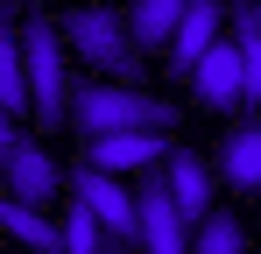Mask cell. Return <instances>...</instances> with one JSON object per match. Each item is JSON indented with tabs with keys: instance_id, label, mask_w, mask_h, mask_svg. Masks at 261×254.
Segmentation results:
<instances>
[{
	"instance_id": "cell-1",
	"label": "cell",
	"mask_w": 261,
	"mask_h": 254,
	"mask_svg": "<svg viewBox=\"0 0 261 254\" xmlns=\"http://www.w3.org/2000/svg\"><path fill=\"white\" fill-rule=\"evenodd\" d=\"M71 127H78L85 141H106V134H170V127H176V106L155 99V92H141V85L92 78V85L71 92Z\"/></svg>"
},
{
	"instance_id": "cell-2",
	"label": "cell",
	"mask_w": 261,
	"mask_h": 254,
	"mask_svg": "<svg viewBox=\"0 0 261 254\" xmlns=\"http://www.w3.org/2000/svg\"><path fill=\"white\" fill-rule=\"evenodd\" d=\"M21 57H29V120L71 127V64H64V29L49 14H21Z\"/></svg>"
},
{
	"instance_id": "cell-3",
	"label": "cell",
	"mask_w": 261,
	"mask_h": 254,
	"mask_svg": "<svg viewBox=\"0 0 261 254\" xmlns=\"http://www.w3.org/2000/svg\"><path fill=\"white\" fill-rule=\"evenodd\" d=\"M64 36H71V49H78L85 71H99L106 85H134L141 49H134V36H127V14H113V7H78V14L64 21Z\"/></svg>"
},
{
	"instance_id": "cell-4",
	"label": "cell",
	"mask_w": 261,
	"mask_h": 254,
	"mask_svg": "<svg viewBox=\"0 0 261 254\" xmlns=\"http://www.w3.org/2000/svg\"><path fill=\"white\" fill-rule=\"evenodd\" d=\"M71 198L106 226V240H134V247H141V198H134V184L78 163V169H71Z\"/></svg>"
},
{
	"instance_id": "cell-5",
	"label": "cell",
	"mask_w": 261,
	"mask_h": 254,
	"mask_svg": "<svg viewBox=\"0 0 261 254\" xmlns=\"http://www.w3.org/2000/svg\"><path fill=\"white\" fill-rule=\"evenodd\" d=\"M176 156L170 134H106V141H85V169H106V176H120V184H141V176H155V169Z\"/></svg>"
},
{
	"instance_id": "cell-6",
	"label": "cell",
	"mask_w": 261,
	"mask_h": 254,
	"mask_svg": "<svg viewBox=\"0 0 261 254\" xmlns=\"http://www.w3.org/2000/svg\"><path fill=\"white\" fill-rule=\"evenodd\" d=\"M57 191H71V176L57 169V156H49L36 134H21L14 163H7V176H0V198H14V205H36V212H43Z\"/></svg>"
},
{
	"instance_id": "cell-7",
	"label": "cell",
	"mask_w": 261,
	"mask_h": 254,
	"mask_svg": "<svg viewBox=\"0 0 261 254\" xmlns=\"http://www.w3.org/2000/svg\"><path fill=\"white\" fill-rule=\"evenodd\" d=\"M191 99H198L205 113H240V106H247V57H240L233 36L191 71Z\"/></svg>"
},
{
	"instance_id": "cell-8",
	"label": "cell",
	"mask_w": 261,
	"mask_h": 254,
	"mask_svg": "<svg viewBox=\"0 0 261 254\" xmlns=\"http://www.w3.org/2000/svg\"><path fill=\"white\" fill-rule=\"evenodd\" d=\"M134 198H141V254H191V226H184V212H176L163 169H155V176H141V184H134Z\"/></svg>"
},
{
	"instance_id": "cell-9",
	"label": "cell",
	"mask_w": 261,
	"mask_h": 254,
	"mask_svg": "<svg viewBox=\"0 0 261 254\" xmlns=\"http://www.w3.org/2000/svg\"><path fill=\"white\" fill-rule=\"evenodd\" d=\"M226 36H233V7H219V0H191V14H184V29H176V42H170L176 78H191Z\"/></svg>"
},
{
	"instance_id": "cell-10",
	"label": "cell",
	"mask_w": 261,
	"mask_h": 254,
	"mask_svg": "<svg viewBox=\"0 0 261 254\" xmlns=\"http://www.w3.org/2000/svg\"><path fill=\"white\" fill-rule=\"evenodd\" d=\"M163 184H170V198H176V212H184V226L198 233V219L219 205L212 198V184H219V169L198 156V148H176L170 163H163Z\"/></svg>"
},
{
	"instance_id": "cell-11",
	"label": "cell",
	"mask_w": 261,
	"mask_h": 254,
	"mask_svg": "<svg viewBox=\"0 0 261 254\" xmlns=\"http://www.w3.org/2000/svg\"><path fill=\"white\" fill-rule=\"evenodd\" d=\"M219 176H226V184H240V191H261V113H247L240 127H226Z\"/></svg>"
},
{
	"instance_id": "cell-12",
	"label": "cell",
	"mask_w": 261,
	"mask_h": 254,
	"mask_svg": "<svg viewBox=\"0 0 261 254\" xmlns=\"http://www.w3.org/2000/svg\"><path fill=\"white\" fill-rule=\"evenodd\" d=\"M0 240H21L29 254H64V226L36 205H14V198H0Z\"/></svg>"
},
{
	"instance_id": "cell-13",
	"label": "cell",
	"mask_w": 261,
	"mask_h": 254,
	"mask_svg": "<svg viewBox=\"0 0 261 254\" xmlns=\"http://www.w3.org/2000/svg\"><path fill=\"white\" fill-rule=\"evenodd\" d=\"M184 14H191V0H141V7L127 14L134 49H170L176 29H184Z\"/></svg>"
},
{
	"instance_id": "cell-14",
	"label": "cell",
	"mask_w": 261,
	"mask_h": 254,
	"mask_svg": "<svg viewBox=\"0 0 261 254\" xmlns=\"http://www.w3.org/2000/svg\"><path fill=\"white\" fill-rule=\"evenodd\" d=\"M0 113H29V57H21V29L0 14Z\"/></svg>"
},
{
	"instance_id": "cell-15",
	"label": "cell",
	"mask_w": 261,
	"mask_h": 254,
	"mask_svg": "<svg viewBox=\"0 0 261 254\" xmlns=\"http://www.w3.org/2000/svg\"><path fill=\"white\" fill-rule=\"evenodd\" d=\"M191 254H247V219L233 205H212L191 233Z\"/></svg>"
},
{
	"instance_id": "cell-16",
	"label": "cell",
	"mask_w": 261,
	"mask_h": 254,
	"mask_svg": "<svg viewBox=\"0 0 261 254\" xmlns=\"http://www.w3.org/2000/svg\"><path fill=\"white\" fill-rule=\"evenodd\" d=\"M57 226H64V254H106V226H99L78 198L64 205V219H57Z\"/></svg>"
},
{
	"instance_id": "cell-17",
	"label": "cell",
	"mask_w": 261,
	"mask_h": 254,
	"mask_svg": "<svg viewBox=\"0 0 261 254\" xmlns=\"http://www.w3.org/2000/svg\"><path fill=\"white\" fill-rule=\"evenodd\" d=\"M233 42H240V57H247V106H261V36L254 29H233Z\"/></svg>"
},
{
	"instance_id": "cell-18",
	"label": "cell",
	"mask_w": 261,
	"mask_h": 254,
	"mask_svg": "<svg viewBox=\"0 0 261 254\" xmlns=\"http://www.w3.org/2000/svg\"><path fill=\"white\" fill-rule=\"evenodd\" d=\"M14 148H21V120L0 113V176H7V163H14Z\"/></svg>"
},
{
	"instance_id": "cell-19",
	"label": "cell",
	"mask_w": 261,
	"mask_h": 254,
	"mask_svg": "<svg viewBox=\"0 0 261 254\" xmlns=\"http://www.w3.org/2000/svg\"><path fill=\"white\" fill-rule=\"evenodd\" d=\"M233 29H254V36H261V7H247V0H240V7H233Z\"/></svg>"
},
{
	"instance_id": "cell-20",
	"label": "cell",
	"mask_w": 261,
	"mask_h": 254,
	"mask_svg": "<svg viewBox=\"0 0 261 254\" xmlns=\"http://www.w3.org/2000/svg\"><path fill=\"white\" fill-rule=\"evenodd\" d=\"M106 254H141V247H134V240H106Z\"/></svg>"
}]
</instances>
